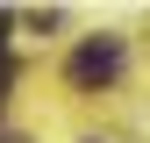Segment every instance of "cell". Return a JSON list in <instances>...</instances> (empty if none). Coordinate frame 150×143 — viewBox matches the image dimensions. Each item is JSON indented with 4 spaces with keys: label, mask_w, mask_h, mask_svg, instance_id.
I'll return each mask as SVG.
<instances>
[{
    "label": "cell",
    "mask_w": 150,
    "mask_h": 143,
    "mask_svg": "<svg viewBox=\"0 0 150 143\" xmlns=\"http://www.w3.org/2000/svg\"><path fill=\"white\" fill-rule=\"evenodd\" d=\"M7 29H14V14L0 7V64H7Z\"/></svg>",
    "instance_id": "2"
},
{
    "label": "cell",
    "mask_w": 150,
    "mask_h": 143,
    "mask_svg": "<svg viewBox=\"0 0 150 143\" xmlns=\"http://www.w3.org/2000/svg\"><path fill=\"white\" fill-rule=\"evenodd\" d=\"M71 86H107V79H122V36H93V43L71 50Z\"/></svg>",
    "instance_id": "1"
}]
</instances>
